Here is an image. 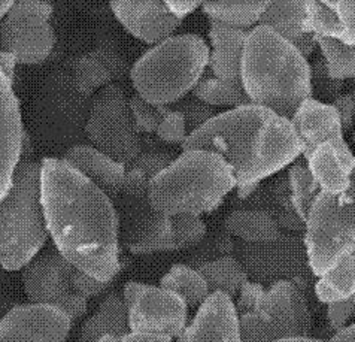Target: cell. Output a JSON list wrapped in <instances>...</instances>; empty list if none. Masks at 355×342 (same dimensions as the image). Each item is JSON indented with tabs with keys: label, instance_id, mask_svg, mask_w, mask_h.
Masks as SVG:
<instances>
[{
	"label": "cell",
	"instance_id": "cell-1",
	"mask_svg": "<svg viewBox=\"0 0 355 342\" xmlns=\"http://www.w3.org/2000/svg\"><path fill=\"white\" fill-rule=\"evenodd\" d=\"M41 203L55 250L78 271L112 282L121 271V239L110 194L63 159L45 157Z\"/></svg>",
	"mask_w": 355,
	"mask_h": 342
},
{
	"label": "cell",
	"instance_id": "cell-2",
	"mask_svg": "<svg viewBox=\"0 0 355 342\" xmlns=\"http://www.w3.org/2000/svg\"><path fill=\"white\" fill-rule=\"evenodd\" d=\"M182 150L218 154L241 185L261 182L287 168L302 155V144L290 120L246 103L215 114L187 138Z\"/></svg>",
	"mask_w": 355,
	"mask_h": 342
},
{
	"label": "cell",
	"instance_id": "cell-3",
	"mask_svg": "<svg viewBox=\"0 0 355 342\" xmlns=\"http://www.w3.org/2000/svg\"><path fill=\"white\" fill-rule=\"evenodd\" d=\"M241 84L251 103L291 120L312 99V67L297 48L272 28L255 26L246 33Z\"/></svg>",
	"mask_w": 355,
	"mask_h": 342
},
{
	"label": "cell",
	"instance_id": "cell-4",
	"mask_svg": "<svg viewBox=\"0 0 355 342\" xmlns=\"http://www.w3.org/2000/svg\"><path fill=\"white\" fill-rule=\"evenodd\" d=\"M233 189V171L218 154L182 150L181 155L150 180L148 194L153 207L167 217H200L218 208Z\"/></svg>",
	"mask_w": 355,
	"mask_h": 342
},
{
	"label": "cell",
	"instance_id": "cell-5",
	"mask_svg": "<svg viewBox=\"0 0 355 342\" xmlns=\"http://www.w3.org/2000/svg\"><path fill=\"white\" fill-rule=\"evenodd\" d=\"M209 45L194 33L173 35L151 46L130 69L136 94L155 106L178 103L205 76Z\"/></svg>",
	"mask_w": 355,
	"mask_h": 342
},
{
	"label": "cell",
	"instance_id": "cell-6",
	"mask_svg": "<svg viewBox=\"0 0 355 342\" xmlns=\"http://www.w3.org/2000/svg\"><path fill=\"white\" fill-rule=\"evenodd\" d=\"M239 316L241 342H278L311 336L313 320L302 289L291 281L269 287L248 281L234 302Z\"/></svg>",
	"mask_w": 355,
	"mask_h": 342
},
{
	"label": "cell",
	"instance_id": "cell-7",
	"mask_svg": "<svg viewBox=\"0 0 355 342\" xmlns=\"http://www.w3.org/2000/svg\"><path fill=\"white\" fill-rule=\"evenodd\" d=\"M49 238L41 203V163L21 162L0 202V266L24 269Z\"/></svg>",
	"mask_w": 355,
	"mask_h": 342
},
{
	"label": "cell",
	"instance_id": "cell-8",
	"mask_svg": "<svg viewBox=\"0 0 355 342\" xmlns=\"http://www.w3.org/2000/svg\"><path fill=\"white\" fill-rule=\"evenodd\" d=\"M306 160L321 190L340 193L349 185L355 154L343 139V127L331 103L304 101L290 120Z\"/></svg>",
	"mask_w": 355,
	"mask_h": 342
},
{
	"label": "cell",
	"instance_id": "cell-9",
	"mask_svg": "<svg viewBox=\"0 0 355 342\" xmlns=\"http://www.w3.org/2000/svg\"><path fill=\"white\" fill-rule=\"evenodd\" d=\"M303 243L315 277L355 254V163L347 189L320 191L304 221Z\"/></svg>",
	"mask_w": 355,
	"mask_h": 342
},
{
	"label": "cell",
	"instance_id": "cell-10",
	"mask_svg": "<svg viewBox=\"0 0 355 342\" xmlns=\"http://www.w3.org/2000/svg\"><path fill=\"white\" fill-rule=\"evenodd\" d=\"M148 175L132 168L124 181L112 189V202L120 221L123 246L136 256L169 251L172 217L157 211L148 194Z\"/></svg>",
	"mask_w": 355,
	"mask_h": 342
},
{
	"label": "cell",
	"instance_id": "cell-11",
	"mask_svg": "<svg viewBox=\"0 0 355 342\" xmlns=\"http://www.w3.org/2000/svg\"><path fill=\"white\" fill-rule=\"evenodd\" d=\"M85 132L96 148L123 164L136 162L141 153L139 130L124 92L110 84L96 96Z\"/></svg>",
	"mask_w": 355,
	"mask_h": 342
},
{
	"label": "cell",
	"instance_id": "cell-12",
	"mask_svg": "<svg viewBox=\"0 0 355 342\" xmlns=\"http://www.w3.org/2000/svg\"><path fill=\"white\" fill-rule=\"evenodd\" d=\"M76 268L55 247L42 250L23 269L21 280L28 304L63 311L72 323L87 314L88 299L75 286Z\"/></svg>",
	"mask_w": 355,
	"mask_h": 342
},
{
	"label": "cell",
	"instance_id": "cell-13",
	"mask_svg": "<svg viewBox=\"0 0 355 342\" xmlns=\"http://www.w3.org/2000/svg\"><path fill=\"white\" fill-rule=\"evenodd\" d=\"M54 8L48 2L19 0L0 22V50L15 55L18 65H41L55 45L49 23Z\"/></svg>",
	"mask_w": 355,
	"mask_h": 342
},
{
	"label": "cell",
	"instance_id": "cell-14",
	"mask_svg": "<svg viewBox=\"0 0 355 342\" xmlns=\"http://www.w3.org/2000/svg\"><path fill=\"white\" fill-rule=\"evenodd\" d=\"M123 299L129 309L130 332H146L178 339L189 326V305L171 290L129 281L124 286Z\"/></svg>",
	"mask_w": 355,
	"mask_h": 342
},
{
	"label": "cell",
	"instance_id": "cell-15",
	"mask_svg": "<svg viewBox=\"0 0 355 342\" xmlns=\"http://www.w3.org/2000/svg\"><path fill=\"white\" fill-rule=\"evenodd\" d=\"M72 320L63 311L24 304L0 318V342H66Z\"/></svg>",
	"mask_w": 355,
	"mask_h": 342
},
{
	"label": "cell",
	"instance_id": "cell-16",
	"mask_svg": "<svg viewBox=\"0 0 355 342\" xmlns=\"http://www.w3.org/2000/svg\"><path fill=\"white\" fill-rule=\"evenodd\" d=\"M24 127L14 84L0 71V202L12 187L21 163Z\"/></svg>",
	"mask_w": 355,
	"mask_h": 342
},
{
	"label": "cell",
	"instance_id": "cell-17",
	"mask_svg": "<svg viewBox=\"0 0 355 342\" xmlns=\"http://www.w3.org/2000/svg\"><path fill=\"white\" fill-rule=\"evenodd\" d=\"M110 8L127 32L153 46L173 36L181 26V19L173 17L160 0L111 2Z\"/></svg>",
	"mask_w": 355,
	"mask_h": 342
},
{
	"label": "cell",
	"instance_id": "cell-18",
	"mask_svg": "<svg viewBox=\"0 0 355 342\" xmlns=\"http://www.w3.org/2000/svg\"><path fill=\"white\" fill-rule=\"evenodd\" d=\"M176 342H241L234 300L224 293H212Z\"/></svg>",
	"mask_w": 355,
	"mask_h": 342
},
{
	"label": "cell",
	"instance_id": "cell-19",
	"mask_svg": "<svg viewBox=\"0 0 355 342\" xmlns=\"http://www.w3.org/2000/svg\"><path fill=\"white\" fill-rule=\"evenodd\" d=\"M306 15V0L268 2L259 26L272 28L308 58L318 44L317 37L309 31Z\"/></svg>",
	"mask_w": 355,
	"mask_h": 342
},
{
	"label": "cell",
	"instance_id": "cell-20",
	"mask_svg": "<svg viewBox=\"0 0 355 342\" xmlns=\"http://www.w3.org/2000/svg\"><path fill=\"white\" fill-rule=\"evenodd\" d=\"M246 33L211 23L209 27V69L224 81H241V62Z\"/></svg>",
	"mask_w": 355,
	"mask_h": 342
},
{
	"label": "cell",
	"instance_id": "cell-21",
	"mask_svg": "<svg viewBox=\"0 0 355 342\" xmlns=\"http://www.w3.org/2000/svg\"><path fill=\"white\" fill-rule=\"evenodd\" d=\"M62 159L97 185H105L111 190L124 181L127 173L125 164L116 162L94 145L71 146Z\"/></svg>",
	"mask_w": 355,
	"mask_h": 342
},
{
	"label": "cell",
	"instance_id": "cell-22",
	"mask_svg": "<svg viewBox=\"0 0 355 342\" xmlns=\"http://www.w3.org/2000/svg\"><path fill=\"white\" fill-rule=\"evenodd\" d=\"M129 332V309L121 295L111 293L102 300L94 314L85 320L78 342H94L105 336L121 339Z\"/></svg>",
	"mask_w": 355,
	"mask_h": 342
},
{
	"label": "cell",
	"instance_id": "cell-23",
	"mask_svg": "<svg viewBox=\"0 0 355 342\" xmlns=\"http://www.w3.org/2000/svg\"><path fill=\"white\" fill-rule=\"evenodd\" d=\"M224 226L233 237L259 246H269L281 238L279 221L266 211H234Z\"/></svg>",
	"mask_w": 355,
	"mask_h": 342
},
{
	"label": "cell",
	"instance_id": "cell-24",
	"mask_svg": "<svg viewBox=\"0 0 355 342\" xmlns=\"http://www.w3.org/2000/svg\"><path fill=\"white\" fill-rule=\"evenodd\" d=\"M212 293H224L230 299L238 298L241 289L248 282V272L242 263L232 256L209 260L197 268Z\"/></svg>",
	"mask_w": 355,
	"mask_h": 342
},
{
	"label": "cell",
	"instance_id": "cell-25",
	"mask_svg": "<svg viewBox=\"0 0 355 342\" xmlns=\"http://www.w3.org/2000/svg\"><path fill=\"white\" fill-rule=\"evenodd\" d=\"M266 6L268 2H205L202 11L211 23L250 32L259 26Z\"/></svg>",
	"mask_w": 355,
	"mask_h": 342
},
{
	"label": "cell",
	"instance_id": "cell-26",
	"mask_svg": "<svg viewBox=\"0 0 355 342\" xmlns=\"http://www.w3.org/2000/svg\"><path fill=\"white\" fill-rule=\"evenodd\" d=\"M315 295L329 307L343 304L355 296V254L318 277Z\"/></svg>",
	"mask_w": 355,
	"mask_h": 342
},
{
	"label": "cell",
	"instance_id": "cell-27",
	"mask_svg": "<svg viewBox=\"0 0 355 342\" xmlns=\"http://www.w3.org/2000/svg\"><path fill=\"white\" fill-rule=\"evenodd\" d=\"M160 287L171 290L181 296L189 308L199 309L203 302L211 296L208 282L205 281L202 273L191 268L178 263L167 271L160 280Z\"/></svg>",
	"mask_w": 355,
	"mask_h": 342
},
{
	"label": "cell",
	"instance_id": "cell-28",
	"mask_svg": "<svg viewBox=\"0 0 355 342\" xmlns=\"http://www.w3.org/2000/svg\"><path fill=\"white\" fill-rule=\"evenodd\" d=\"M196 99L206 103L211 108H238L251 103L241 81H224L216 76H203L191 92Z\"/></svg>",
	"mask_w": 355,
	"mask_h": 342
},
{
	"label": "cell",
	"instance_id": "cell-29",
	"mask_svg": "<svg viewBox=\"0 0 355 342\" xmlns=\"http://www.w3.org/2000/svg\"><path fill=\"white\" fill-rule=\"evenodd\" d=\"M288 191L294 211L304 223L309 216L312 205L321 191L320 184L313 178L309 166L302 155L290 164L288 169Z\"/></svg>",
	"mask_w": 355,
	"mask_h": 342
},
{
	"label": "cell",
	"instance_id": "cell-30",
	"mask_svg": "<svg viewBox=\"0 0 355 342\" xmlns=\"http://www.w3.org/2000/svg\"><path fill=\"white\" fill-rule=\"evenodd\" d=\"M317 44L331 78L338 81L355 78V44L347 45L327 37H317Z\"/></svg>",
	"mask_w": 355,
	"mask_h": 342
},
{
	"label": "cell",
	"instance_id": "cell-31",
	"mask_svg": "<svg viewBox=\"0 0 355 342\" xmlns=\"http://www.w3.org/2000/svg\"><path fill=\"white\" fill-rule=\"evenodd\" d=\"M306 12L308 27L315 37H327L339 41V22L336 12L330 5V0H320V2L306 0Z\"/></svg>",
	"mask_w": 355,
	"mask_h": 342
},
{
	"label": "cell",
	"instance_id": "cell-32",
	"mask_svg": "<svg viewBox=\"0 0 355 342\" xmlns=\"http://www.w3.org/2000/svg\"><path fill=\"white\" fill-rule=\"evenodd\" d=\"M206 234V223L199 216L172 217V237L169 251L191 248L202 242Z\"/></svg>",
	"mask_w": 355,
	"mask_h": 342
},
{
	"label": "cell",
	"instance_id": "cell-33",
	"mask_svg": "<svg viewBox=\"0 0 355 342\" xmlns=\"http://www.w3.org/2000/svg\"><path fill=\"white\" fill-rule=\"evenodd\" d=\"M129 105L137 130L145 133H155L157 129H159L164 114L169 110L167 106H155L148 103L137 94L130 97Z\"/></svg>",
	"mask_w": 355,
	"mask_h": 342
},
{
	"label": "cell",
	"instance_id": "cell-34",
	"mask_svg": "<svg viewBox=\"0 0 355 342\" xmlns=\"http://www.w3.org/2000/svg\"><path fill=\"white\" fill-rule=\"evenodd\" d=\"M155 135L159 138L166 142V144H172V145H184V142L189 138L190 133L189 129H187V123L184 115L176 111V110H167L164 114L163 120L157 129Z\"/></svg>",
	"mask_w": 355,
	"mask_h": 342
},
{
	"label": "cell",
	"instance_id": "cell-35",
	"mask_svg": "<svg viewBox=\"0 0 355 342\" xmlns=\"http://www.w3.org/2000/svg\"><path fill=\"white\" fill-rule=\"evenodd\" d=\"M176 111H180L187 123V129H189V133L191 135L194 130L199 129L205 123H208L212 117L215 115L214 110L211 106L206 103L200 102L199 99H196L193 96V99H184L176 103Z\"/></svg>",
	"mask_w": 355,
	"mask_h": 342
},
{
	"label": "cell",
	"instance_id": "cell-36",
	"mask_svg": "<svg viewBox=\"0 0 355 342\" xmlns=\"http://www.w3.org/2000/svg\"><path fill=\"white\" fill-rule=\"evenodd\" d=\"M311 67H312V92L317 89L318 97L321 96L322 99H330L333 103L340 96L342 81L334 80V78L330 76L324 60L317 62Z\"/></svg>",
	"mask_w": 355,
	"mask_h": 342
},
{
	"label": "cell",
	"instance_id": "cell-37",
	"mask_svg": "<svg viewBox=\"0 0 355 342\" xmlns=\"http://www.w3.org/2000/svg\"><path fill=\"white\" fill-rule=\"evenodd\" d=\"M330 5L336 12L339 22V42L354 45L355 44V2L347 0H330Z\"/></svg>",
	"mask_w": 355,
	"mask_h": 342
},
{
	"label": "cell",
	"instance_id": "cell-38",
	"mask_svg": "<svg viewBox=\"0 0 355 342\" xmlns=\"http://www.w3.org/2000/svg\"><path fill=\"white\" fill-rule=\"evenodd\" d=\"M78 78H80V87L85 92H92L97 87L103 85L106 81H110V75L103 69L102 65L88 60V58L81 62Z\"/></svg>",
	"mask_w": 355,
	"mask_h": 342
},
{
	"label": "cell",
	"instance_id": "cell-39",
	"mask_svg": "<svg viewBox=\"0 0 355 342\" xmlns=\"http://www.w3.org/2000/svg\"><path fill=\"white\" fill-rule=\"evenodd\" d=\"M111 284L112 282H102L90 275H87V273H84L81 271H76V273H75L76 290L85 299H92V298L102 295V293H105L107 289L111 287Z\"/></svg>",
	"mask_w": 355,
	"mask_h": 342
},
{
	"label": "cell",
	"instance_id": "cell-40",
	"mask_svg": "<svg viewBox=\"0 0 355 342\" xmlns=\"http://www.w3.org/2000/svg\"><path fill=\"white\" fill-rule=\"evenodd\" d=\"M352 317H355V296L343 304L330 305L327 308L329 323L334 332L347 326Z\"/></svg>",
	"mask_w": 355,
	"mask_h": 342
},
{
	"label": "cell",
	"instance_id": "cell-41",
	"mask_svg": "<svg viewBox=\"0 0 355 342\" xmlns=\"http://www.w3.org/2000/svg\"><path fill=\"white\" fill-rule=\"evenodd\" d=\"M331 105L336 108L340 117L343 133L352 132V127L355 124V97L352 94H340Z\"/></svg>",
	"mask_w": 355,
	"mask_h": 342
},
{
	"label": "cell",
	"instance_id": "cell-42",
	"mask_svg": "<svg viewBox=\"0 0 355 342\" xmlns=\"http://www.w3.org/2000/svg\"><path fill=\"white\" fill-rule=\"evenodd\" d=\"M166 6L173 17L182 22L185 17L191 15L197 9L202 8V2H193V0H166Z\"/></svg>",
	"mask_w": 355,
	"mask_h": 342
},
{
	"label": "cell",
	"instance_id": "cell-43",
	"mask_svg": "<svg viewBox=\"0 0 355 342\" xmlns=\"http://www.w3.org/2000/svg\"><path fill=\"white\" fill-rule=\"evenodd\" d=\"M121 342H173L175 339L167 335L146 334V332H129L120 339Z\"/></svg>",
	"mask_w": 355,
	"mask_h": 342
},
{
	"label": "cell",
	"instance_id": "cell-44",
	"mask_svg": "<svg viewBox=\"0 0 355 342\" xmlns=\"http://www.w3.org/2000/svg\"><path fill=\"white\" fill-rule=\"evenodd\" d=\"M17 66H18V62H17V58H15L14 54L0 50V71H2V74L12 84H14V80H15Z\"/></svg>",
	"mask_w": 355,
	"mask_h": 342
},
{
	"label": "cell",
	"instance_id": "cell-45",
	"mask_svg": "<svg viewBox=\"0 0 355 342\" xmlns=\"http://www.w3.org/2000/svg\"><path fill=\"white\" fill-rule=\"evenodd\" d=\"M331 342H355V323L347 325L345 327L334 332L330 338Z\"/></svg>",
	"mask_w": 355,
	"mask_h": 342
},
{
	"label": "cell",
	"instance_id": "cell-46",
	"mask_svg": "<svg viewBox=\"0 0 355 342\" xmlns=\"http://www.w3.org/2000/svg\"><path fill=\"white\" fill-rule=\"evenodd\" d=\"M260 185V182H254V184H241V185H236V193H238V196L241 199H248L250 196L255 193L257 187Z\"/></svg>",
	"mask_w": 355,
	"mask_h": 342
},
{
	"label": "cell",
	"instance_id": "cell-47",
	"mask_svg": "<svg viewBox=\"0 0 355 342\" xmlns=\"http://www.w3.org/2000/svg\"><path fill=\"white\" fill-rule=\"evenodd\" d=\"M278 342H331L329 341H324V339H317V338H312V336H293V338H284L279 339Z\"/></svg>",
	"mask_w": 355,
	"mask_h": 342
},
{
	"label": "cell",
	"instance_id": "cell-48",
	"mask_svg": "<svg viewBox=\"0 0 355 342\" xmlns=\"http://www.w3.org/2000/svg\"><path fill=\"white\" fill-rule=\"evenodd\" d=\"M15 2H8V0H0V22L9 14Z\"/></svg>",
	"mask_w": 355,
	"mask_h": 342
},
{
	"label": "cell",
	"instance_id": "cell-49",
	"mask_svg": "<svg viewBox=\"0 0 355 342\" xmlns=\"http://www.w3.org/2000/svg\"><path fill=\"white\" fill-rule=\"evenodd\" d=\"M94 342H121L118 338H114V336H105V338H101L98 341H94Z\"/></svg>",
	"mask_w": 355,
	"mask_h": 342
},
{
	"label": "cell",
	"instance_id": "cell-50",
	"mask_svg": "<svg viewBox=\"0 0 355 342\" xmlns=\"http://www.w3.org/2000/svg\"><path fill=\"white\" fill-rule=\"evenodd\" d=\"M354 133H352V141H354V146H355V130H352Z\"/></svg>",
	"mask_w": 355,
	"mask_h": 342
}]
</instances>
